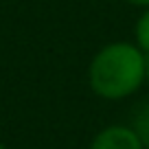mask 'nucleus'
Listing matches in <instances>:
<instances>
[{
    "label": "nucleus",
    "mask_w": 149,
    "mask_h": 149,
    "mask_svg": "<svg viewBox=\"0 0 149 149\" xmlns=\"http://www.w3.org/2000/svg\"><path fill=\"white\" fill-rule=\"evenodd\" d=\"M145 57L147 55L130 42L103 46L90 61V88L94 94L110 101L134 94L145 81Z\"/></svg>",
    "instance_id": "f257e3e1"
},
{
    "label": "nucleus",
    "mask_w": 149,
    "mask_h": 149,
    "mask_svg": "<svg viewBox=\"0 0 149 149\" xmlns=\"http://www.w3.org/2000/svg\"><path fill=\"white\" fill-rule=\"evenodd\" d=\"M90 149H145V147L132 127L110 125L92 138Z\"/></svg>",
    "instance_id": "f03ea898"
},
{
    "label": "nucleus",
    "mask_w": 149,
    "mask_h": 149,
    "mask_svg": "<svg viewBox=\"0 0 149 149\" xmlns=\"http://www.w3.org/2000/svg\"><path fill=\"white\" fill-rule=\"evenodd\" d=\"M132 130H134L136 136L140 138L143 147L149 149V103H145L134 114V125H132Z\"/></svg>",
    "instance_id": "7ed1b4c3"
},
{
    "label": "nucleus",
    "mask_w": 149,
    "mask_h": 149,
    "mask_svg": "<svg viewBox=\"0 0 149 149\" xmlns=\"http://www.w3.org/2000/svg\"><path fill=\"white\" fill-rule=\"evenodd\" d=\"M136 44L145 55H149V9L136 22Z\"/></svg>",
    "instance_id": "20e7f679"
},
{
    "label": "nucleus",
    "mask_w": 149,
    "mask_h": 149,
    "mask_svg": "<svg viewBox=\"0 0 149 149\" xmlns=\"http://www.w3.org/2000/svg\"><path fill=\"white\" fill-rule=\"evenodd\" d=\"M130 5H136V7H149V0H125Z\"/></svg>",
    "instance_id": "39448f33"
},
{
    "label": "nucleus",
    "mask_w": 149,
    "mask_h": 149,
    "mask_svg": "<svg viewBox=\"0 0 149 149\" xmlns=\"http://www.w3.org/2000/svg\"><path fill=\"white\" fill-rule=\"evenodd\" d=\"M145 81L149 84V55L145 57Z\"/></svg>",
    "instance_id": "423d86ee"
},
{
    "label": "nucleus",
    "mask_w": 149,
    "mask_h": 149,
    "mask_svg": "<svg viewBox=\"0 0 149 149\" xmlns=\"http://www.w3.org/2000/svg\"><path fill=\"white\" fill-rule=\"evenodd\" d=\"M0 149H7V147H5V145H2V143H0Z\"/></svg>",
    "instance_id": "0eeeda50"
}]
</instances>
